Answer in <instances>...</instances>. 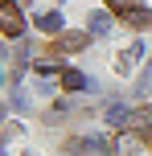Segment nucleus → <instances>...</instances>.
Instances as JSON below:
<instances>
[{
    "instance_id": "nucleus-1",
    "label": "nucleus",
    "mask_w": 152,
    "mask_h": 156,
    "mask_svg": "<svg viewBox=\"0 0 152 156\" xmlns=\"http://www.w3.org/2000/svg\"><path fill=\"white\" fill-rule=\"evenodd\" d=\"M0 33L4 37H21L25 33V16H21V8L12 0H0Z\"/></svg>"
},
{
    "instance_id": "nucleus-2",
    "label": "nucleus",
    "mask_w": 152,
    "mask_h": 156,
    "mask_svg": "<svg viewBox=\"0 0 152 156\" xmlns=\"http://www.w3.org/2000/svg\"><path fill=\"white\" fill-rule=\"evenodd\" d=\"M54 49H66V54H74V49H87V33H62V37L54 41Z\"/></svg>"
},
{
    "instance_id": "nucleus-3",
    "label": "nucleus",
    "mask_w": 152,
    "mask_h": 156,
    "mask_svg": "<svg viewBox=\"0 0 152 156\" xmlns=\"http://www.w3.org/2000/svg\"><path fill=\"white\" fill-rule=\"evenodd\" d=\"M87 33H95V37L111 33V12H90L87 16Z\"/></svg>"
},
{
    "instance_id": "nucleus-4",
    "label": "nucleus",
    "mask_w": 152,
    "mask_h": 156,
    "mask_svg": "<svg viewBox=\"0 0 152 156\" xmlns=\"http://www.w3.org/2000/svg\"><path fill=\"white\" fill-rule=\"evenodd\" d=\"M123 21H128L132 29H148V25H152V12L136 4V8H128V12H123Z\"/></svg>"
},
{
    "instance_id": "nucleus-5",
    "label": "nucleus",
    "mask_w": 152,
    "mask_h": 156,
    "mask_svg": "<svg viewBox=\"0 0 152 156\" xmlns=\"http://www.w3.org/2000/svg\"><path fill=\"white\" fill-rule=\"evenodd\" d=\"M37 29L41 33H62V12H58V8H54V12H41L37 16Z\"/></svg>"
},
{
    "instance_id": "nucleus-6",
    "label": "nucleus",
    "mask_w": 152,
    "mask_h": 156,
    "mask_svg": "<svg viewBox=\"0 0 152 156\" xmlns=\"http://www.w3.org/2000/svg\"><path fill=\"white\" fill-rule=\"evenodd\" d=\"M62 86H66V90H82V86H87V74L66 70V74H62Z\"/></svg>"
},
{
    "instance_id": "nucleus-7",
    "label": "nucleus",
    "mask_w": 152,
    "mask_h": 156,
    "mask_svg": "<svg viewBox=\"0 0 152 156\" xmlns=\"http://www.w3.org/2000/svg\"><path fill=\"white\" fill-rule=\"evenodd\" d=\"M132 123H136V127H148L152 123V107H136V111H132Z\"/></svg>"
},
{
    "instance_id": "nucleus-8",
    "label": "nucleus",
    "mask_w": 152,
    "mask_h": 156,
    "mask_svg": "<svg viewBox=\"0 0 152 156\" xmlns=\"http://www.w3.org/2000/svg\"><path fill=\"white\" fill-rule=\"evenodd\" d=\"M12 107H29V90H25L21 82L12 86Z\"/></svg>"
},
{
    "instance_id": "nucleus-9",
    "label": "nucleus",
    "mask_w": 152,
    "mask_h": 156,
    "mask_svg": "<svg viewBox=\"0 0 152 156\" xmlns=\"http://www.w3.org/2000/svg\"><path fill=\"white\" fill-rule=\"evenodd\" d=\"M12 66H16V70H25V66H29V49H16V54H12Z\"/></svg>"
},
{
    "instance_id": "nucleus-10",
    "label": "nucleus",
    "mask_w": 152,
    "mask_h": 156,
    "mask_svg": "<svg viewBox=\"0 0 152 156\" xmlns=\"http://www.w3.org/2000/svg\"><path fill=\"white\" fill-rule=\"evenodd\" d=\"M111 8H119V16H123V8H136V0H111Z\"/></svg>"
},
{
    "instance_id": "nucleus-11",
    "label": "nucleus",
    "mask_w": 152,
    "mask_h": 156,
    "mask_svg": "<svg viewBox=\"0 0 152 156\" xmlns=\"http://www.w3.org/2000/svg\"><path fill=\"white\" fill-rule=\"evenodd\" d=\"M144 144H148V148H152V127H148V132H144Z\"/></svg>"
},
{
    "instance_id": "nucleus-12",
    "label": "nucleus",
    "mask_w": 152,
    "mask_h": 156,
    "mask_svg": "<svg viewBox=\"0 0 152 156\" xmlns=\"http://www.w3.org/2000/svg\"><path fill=\"white\" fill-rule=\"evenodd\" d=\"M0 123H4V107H0Z\"/></svg>"
},
{
    "instance_id": "nucleus-13",
    "label": "nucleus",
    "mask_w": 152,
    "mask_h": 156,
    "mask_svg": "<svg viewBox=\"0 0 152 156\" xmlns=\"http://www.w3.org/2000/svg\"><path fill=\"white\" fill-rule=\"evenodd\" d=\"M148 78H152V62H148Z\"/></svg>"
},
{
    "instance_id": "nucleus-14",
    "label": "nucleus",
    "mask_w": 152,
    "mask_h": 156,
    "mask_svg": "<svg viewBox=\"0 0 152 156\" xmlns=\"http://www.w3.org/2000/svg\"><path fill=\"white\" fill-rule=\"evenodd\" d=\"M0 58H4V45H0Z\"/></svg>"
},
{
    "instance_id": "nucleus-15",
    "label": "nucleus",
    "mask_w": 152,
    "mask_h": 156,
    "mask_svg": "<svg viewBox=\"0 0 152 156\" xmlns=\"http://www.w3.org/2000/svg\"><path fill=\"white\" fill-rule=\"evenodd\" d=\"M0 156H8V152H4V148H0Z\"/></svg>"
}]
</instances>
